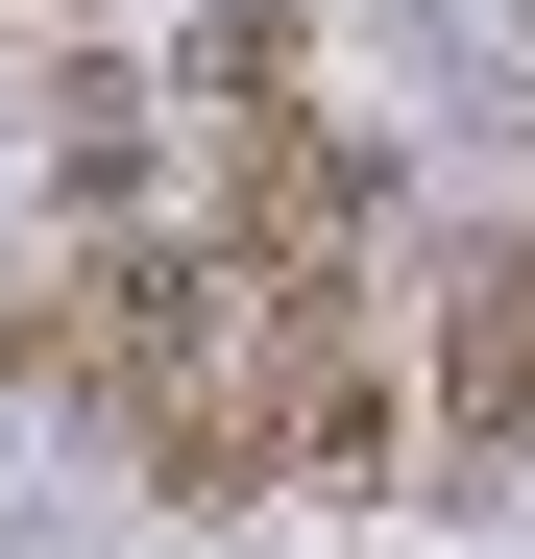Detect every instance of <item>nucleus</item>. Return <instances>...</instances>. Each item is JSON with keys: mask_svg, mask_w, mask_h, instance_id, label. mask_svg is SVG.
<instances>
[{"mask_svg": "<svg viewBox=\"0 0 535 559\" xmlns=\"http://www.w3.org/2000/svg\"><path fill=\"white\" fill-rule=\"evenodd\" d=\"M438 438H463V462L535 438V243H463V267H438Z\"/></svg>", "mask_w": 535, "mask_h": 559, "instance_id": "f257e3e1", "label": "nucleus"}]
</instances>
